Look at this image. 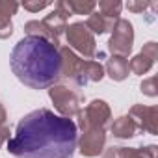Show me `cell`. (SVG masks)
Listing matches in <instances>:
<instances>
[{
  "instance_id": "1",
  "label": "cell",
  "mask_w": 158,
  "mask_h": 158,
  "mask_svg": "<svg viewBox=\"0 0 158 158\" xmlns=\"http://www.w3.org/2000/svg\"><path fill=\"white\" fill-rule=\"evenodd\" d=\"M76 145V123L47 108L24 115L8 139V151L15 158H73Z\"/></svg>"
},
{
  "instance_id": "2",
  "label": "cell",
  "mask_w": 158,
  "mask_h": 158,
  "mask_svg": "<svg viewBox=\"0 0 158 158\" xmlns=\"http://www.w3.org/2000/svg\"><path fill=\"white\" fill-rule=\"evenodd\" d=\"M10 63L19 82L32 89L52 88L61 78L60 48L43 37H23L13 47Z\"/></svg>"
},
{
  "instance_id": "3",
  "label": "cell",
  "mask_w": 158,
  "mask_h": 158,
  "mask_svg": "<svg viewBox=\"0 0 158 158\" xmlns=\"http://www.w3.org/2000/svg\"><path fill=\"white\" fill-rule=\"evenodd\" d=\"M65 35H67V43L71 50H76L80 56L91 60L93 56H97V43H95V35L88 30V26L84 23H73L65 28Z\"/></svg>"
},
{
  "instance_id": "4",
  "label": "cell",
  "mask_w": 158,
  "mask_h": 158,
  "mask_svg": "<svg viewBox=\"0 0 158 158\" xmlns=\"http://www.w3.org/2000/svg\"><path fill=\"white\" fill-rule=\"evenodd\" d=\"M48 95H50V99L54 102V108L61 114V117L71 119L73 115H76L82 110L80 106H82L84 97L80 95V91H76V89H73L69 86H63V84L52 86L48 89Z\"/></svg>"
},
{
  "instance_id": "5",
  "label": "cell",
  "mask_w": 158,
  "mask_h": 158,
  "mask_svg": "<svg viewBox=\"0 0 158 158\" xmlns=\"http://www.w3.org/2000/svg\"><path fill=\"white\" fill-rule=\"evenodd\" d=\"M76 117H78V125H80L82 132L91 130V128H106V125L112 119V110L104 101L95 99L84 110L78 112Z\"/></svg>"
},
{
  "instance_id": "6",
  "label": "cell",
  "mask_w": 158,
  "mask_h": 158,
  "mask_svg": "<svg viewBox=\"0 0 158 158\" xmlns=\"http://www.w3.org/2000/svg\"><path fill=\"white\" fill-rule=\"evenodd\" d=\"M132 45H134V28L127 19H119L114 28H112V35L108 41V48L114 56H121L127 58L132 52Z\"/></svg>"
},
{
  "instance_id": "7",
  "label": "cell",
  "mask_w": 158,
  "mask_h": 158,
  "mask_svg": "<svg viewBox=\"0 0 158 158\" xmlns=\"http://www.w3.org/2000/svg\"><path fill=\"white\" fill-rule=\"evenodd\" d=\"M130 119L138 125L139 130H145L149 134L158 132V106H143L134 104L128 112Z\"/></svg>"
},
{
  "instance_id": "8",
  "label": "cell",
  "mask_w": 158,
  "mask_h": 158,
  "mask_svg": "<svg viewBox=\"0 0 158 158\" xmlns=\"http://www.w3.org/2000/svg\"><path fill=\"white\" fill-rule=\"evenodd\" d=\"M106 145V134L104 128H91V130H84L78 141L80 152L88 158H95L104 151Z\"/></svg>"
},
{
  "instance_id": "9",
  "label": "cell",
  "mask_w": 158,
  "mask_h": 158,
  "mask_svg": "<svg viewBox=\"0 0 158 158\" xmlns=\"http://www.w3.org/2000/svg\"><path fill=\"white\" fill-rule=\"evenodd\" d=\"M158 56V45L154 41H149L143 45L141 52L136 54L130 61H128V71H132L134 74H145L152 65H154V60Z\"/></svg>"
},
{
  "instance_id": "10",
  "label": "cell",
  "mask_w": 158,
  "mask_h": 158,
  "mask_svg": "<svg viewBox=\"0 0 158 158\" xmlns=\"http://www.w3.org/2000/svg\"><path fill=\"white\" fill-rule=\"evenodd\" d=\"M69 15H71V11L67 10L65 2H58V4L54 6V11H50L41 23L48 28V32H50L56 39H60L61 32L67 28V19H69Z\"/></svg>"
},
{
  "instance_id": "11",
  "label": "cell",
  "mask_w": 158,
  "mask_h": 158,
  "mask_svg": "<svg viewBox=\"0 0 158 158\" xmlns=\"http://www.w3.org/2000/svg\"><path fill=\"white\" fill-rule=\"evenodd\" d=\"M102 158H156V145L147 147H108Z\"/></svg>"
},
{
  "instance_id": "12",
  "label": "cell",
  "mask_w": 158,
  "mask_h": 158,
  "mask_svg": "<svg viewBox=\"0 0 158 158\" xmlns=\"http://www.w3.org/2000/svg\"><path fill=\"white\" fill-rule=\"evenodd\" d=\"M104 76V67L99 63V61H93V60H82L80 63V69H78V74L74 78V82L78 86H86L88 82H101Z\"/></svg>"
},
{
  "instance_id": "13",
  "label": "cell",
  "mask_w": 158,
  "mask_h": 158,
  "mask_svg": "<svg viewBox=\"0 0 158 158\" xmlns=\"http://www.w3.org/2000/svg\"><path fill=\"white\" fill-rule=\"evenodd\" d=\"M19 4L11 0H0V39H8L13 34L11 17L17 13Z\"/></svg>"
},
{
  "instance_id": "14",
  "label": "cell",
  "mask_w": 158,
  "mask_h": 158,
  "mask_svg": "<svg viewBox=\"0 0 158 158\" xmlns=\"http://www.w3.org/2000/svg\"><path fill=\"white\" fill-rule=\"evenodd\" d=\"M110 130H112V134H114L115 138H119V139L134 138V136L139 132L138 125L130 119V115H121V117H117V119L112 123Z\"/></svg>"
},
{
  "instance_id": "15",
  "label": "cell",
  "mask_w": 158,
  "mask_h": 158,
  "mask_svg": "<svg viewBox=\"0 0 158 158\" xmlns=\"http://www.w3.org/2000/svg\"><path fill=\"white\" fill-rule=\"evenodd\" d=\"M121 19V17H119ZM119 19H110V17H106V15H102V13H99V11H93L89 17H88V21L84 23L86 26H88V30L95 35V34H104V32H108V30H112L114 28V24L119 21Z\"/></svg>"
},
{
  "instance_id": "16",
  "label": "cell",
  "mask_w": 158,
  "mask_h": 158,
  "mask_svg": "<svg viewBox=\"0 0 158 158\" xmlns=\"http://www.w3.org/2000/svg\"><path fill=\"white\" fill-rule=\"evenodd\" d=\"M106 73H108V76L112 78V80H115V82H121V80H125V78L128 76V61H127V58H121V56H112L110 60H108V63H106Z\"/></svg>"
},
{
  "instance_id": "17",
  "label": "cell",
  "mask_w": 158,
  "mask_h": 158,
  "mask_svg": "<svg viewBox=\"0 0 158 158\" xmlns=\"http://www.w3.org/2000/svg\"><path fill=\"white\" fill-rule=\"evenodd\" d=\"M24 32H26L28 35H34V37H43V39H47V41L54 43L56 47L60 45V39H56L41 21H30V23H26V24H24Z\"/></svg>"
},
{
  "instance_id": "18",
  "label": "cell",
  "mask_w": 158,
  "mask_h": 158,
  "mask_svg": "<svg viewBox=\"0 0 158 158\" xmlns=\"http://www.w3.org/2000/svg\"><path fill=\"white\" fill-rule=\"evenodd\" d=\"M67 10L71 13H76V15H91L95 10H97V2H91V0H67L65 2Z\"/></svg>"
},
{
  "instance_id": "19",
  "label": "cell",
  "mask_w": 158,
  "mask_h": 158,
  "mask_svg": "<svg viewBox=\"0 0 158 158\" xmlns=\"http://www.w3.org/2000/svg\"><path fill=\"white\" fill-rule=\"evenodd\" d=\"M121 10H123V4L119 0H102V2L97 4V11L110 19H119Z\"/></svg>"
},
{
  "instance_id": "20",
  "label": "cell",
  "mask_w": 158,
  "mask_h": 158,
  "mask_svg": "<svg viewBox=\"0 0 158 158\" xmlns=\"http://www.w3.org/2000/svg\"><path fill=\"white\" fill-rule=\"evenodd\" d=\"M141 91L149 97H156L158 95V88H156V76H151L147 80L141 82Z\"/></svg>"
},
{
  "instance_id": "21",
  "label": "cell",
  "mask_w": 158,
  "mask_h": 158,
  "mask_svg": "<svg viewBox=\"0 0 158 158\" xmlns=\"http://www.w3.org/2000/svg\"><path fill=\"white\" fill-rule=\"evenodd\" d=\"M151 6L152 4L147 2V0H130V2H127V10L128 11H134V13H141L147 8H151Z\"/></svg>"
},
{
  "instance_id": "22",
  "label": "cell",
  "mask_w": 158,
  "mask_h": 158,
  "mask_svg": "<svg viewBox=\"0 0 158 158\" xmlns=\"http://www.w3.org/2000/svg\"><path fill=\"white\" fill-rule=\"evenodd\" d=\"M48 6H52V4L50 2H24L23 4V8L28 10V11H41V10H45Z\"/></svg>"
},
{
  "instance_id": "23",
  "label": "cell",
  "mask_w": 158,
  "mask_h": 158,
  "mask_svg": "<svg viewBox=\"0 0 158 158\" xmlns=\"http://www.w3.org/2000/svg\"><path fill=\"white\" fill-rule=\"evenodd\" d=\"M6 139H10V128L6 123H0V147H2V143Z\"/></svg>"
},
{
  "instance_id": "24",
  "label": "cell",
  "mask_w": 158,
  "mask_h": 158,
  "mask_svg": "<svg viewBox=\"0 0 158 158\" xmlns=\"http://www.w3.org/2000/svg\"><path fill=\"white\" fill-rule=\"evenodd\" d=\"M0 123H6V110L2 104H0Z\"/></svg>"
}]
</instances>
